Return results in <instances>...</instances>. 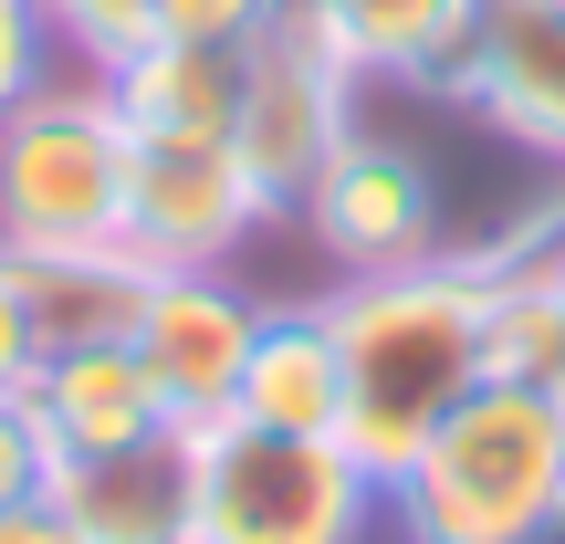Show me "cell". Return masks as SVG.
Masks as SVG:
<instances>
[{"label": "cell", "instance_id": "obj_15", "mask_svg": "<svg viewBox=\"0 0 565 544\" xmlns=\"http://www.w3.org/2000/svg\"><path fill=\"white\" fill-rule=\"evenodd\" d=\"M32 377V324H21V282H11V263H0V398Z\"/></svg>", "mask_w": 565, "mask_h": 544}, {"label": "cell", "instance_id": "obj_6", "mask_svg": "<svg viewBox=\"0 0 565 544\" xmlns=\"http://www.w3.org/2000/svg\"><path fill=\"white\" fill-rule=\"evenodd\" d=\"M252 335H263V314H252L242 294H221L210 273H147L137 324H126V345L147 356V377H158V398L179 408V429L231 419L242 366H252Z\"/></svg>", "mask_w": 565, "mask_h": 544}, {"label": "cell", "instance_id": "obj_16", "mask_svg": "<svg viewBox=\"0 0 565 544\" xmlns=\"http://www.w3.org/2000/svg\"><path fill=\"white\" fill-rule=\"evenodd\" d=\"M21 63H32V32H21V0H0V105L21 95Z\"/></svg>", "mask_w": 565, "mask_h": 544}, {"label": "cell", "instance_id": "obj_14", "mask_svg": "<svg viewBox=\"0 0 565 544\" xmlns=\"http://www.w3.org/2000/svg\"><path fill=\"white\" fill-rule=\"evenodd\" d=\"M53 482V440H42V419H32V398H0V503H21V492H42Z\"/></svg>", "mask_w": 565, "mask_h": 544}, {"label": "cell", "instance_id": "obj_9", "mask_svg": "<svg viewBox=\"0 0 565 544\" xmlns=\"http://www.w3.org/2000/svg\"><path fill=\"white\" fill-rule=\"evenodd\" d=\"M189 492H200V450L189 429L95 450V461H53V503L95 544H189Z\"/></svg>", "mask_w": 565, "mask_h": 544}, {"label": "cell", "instance_id": "obj_12", "mask_svg": "<svg viewBox=\"0 0 565 544\" xmlns=\"http://www.w3.org/2000/svg\"><path fill=\"white\" fill-rule=\"evenodd\" d=\"M335 63H429L471 42V0H294Z\"/></svg>", "mask_w": 565, "mask_h": 544}, {"label": "cell", "instance_id": "obj_4", "mask_svg": "<svg viewBox=\"0 0 565 544\" xmlns=\"http://www.w3.org/2000/svg\"><path fill=\"white\" fill-rule=\"evenodd\" d=\"M137 126L95 105H21L0 126V242L11 252H105L126 242Z\"/></svg>", "mask_w": 565, "mask_h": 544}, {"label": "cell", "instance_id": "obj_13", "mask_svg": "<svg viewBox=\"0 0 565 544\" xmlns=\"http://www.w3.org/2000/svg\"><path fill=\"white\" fill-rule=\"evenodd\" d=\"M273 0H158V42H221V53H242L252 32H263Z\"/></svg>", "mask_w": 565, "mask_h": 544}, {"label": "cell", "instance_id": "obj_17", "mask_svg": "<svg viewBox=\"0 0 565 544\" xmlns=\"http://www.w3.org/2000/svg\"><path fill=\"white\" fill-rule=\"evenodd\" d=\"M534 11H565V0H534Z\"/></svg>", "mask_w": 565, "mask_h": 544}, {"label": "cell", "instance_id": "obj_11", "mask_svg": "<svg viewBox=\"0 0 565 544\" xmlns=\"http://www.w3.org/2000/svg\"><path fill=\"white\" fill-rule=\"evenodd\" d=\"M471 84L492 95V116H513L524 137L565 147V11L513 0V11L471 21Z\"/></svg>", "mask_w": 565, "mask_h": 544}, {"label": "cell", "instance_id": "obj_18", "mask_svg": "<svg viewBox=\"0 0 565 544\" xmlns=\"http://www.w3.org/2000/svg\"><path fill=\"white\" fill-rule=\"evenodd\" d=\"M555 282H565V252H555Z\"/></svg>", "mask_w": 565, "mask_h": 544}, {"label": "cell", "instance_id": "obj_8", "mask_svg": "<svg viewBox=\"0 0 565 544\" xmlns=\"http://www.w3.org/2000/svg\"><path fill=\"white\" fill-rule=\"evenodd\" d=\"M303 210H315V242L356 282L366 273H408L429 252V179L408 158H387V147H335L315 168V189H303Z\"/></svg>", "mask_w": 565, "mask_h": 544}, {"label": "cell", "instance_id": "obj_5", "mask_svg": "<svg viewBox=\"0 0 565 544\" xmlns=\"http://www.w3.org/2000/svg\"><path fill=\"white\" fill-rule=\"evenodd\" d=\"M263 189H252L242 147L231 137H137L126 168V252L147 273H200L263 221Z\"/></svg>", "mask_w": 565, "mask_h": 544}, {"label": "cell", "instance_id": "obj_1", "mask_svg": "<svg viewBox=\"0 0 565 544\" xmlns=\"http://www.w3.org/2000/svg\"><path fill=\"white\" fill-rule=\"evenodd\" d=\"M324 335L345 366L335 450L387 492L429 450V429L482 387V273H366L324 303Z\"/></svg>", "mask_w": 565, "mask_h": 544}, {"label": "cell", "instance_id": "obj_3", "mask_svg": "<svg viewBox=\"0 0 565 544\" xmlns=\"http://www.w3.org/2000/svg\"><path fill=\"white\" fill-rule=\"evenodd\" d=\"M189 450H200L189 544H366L377 482L335 440L210 419V429H189Z\"/></svg>", "mask_w": 565, "mask_h": 544}, {"label": "cell", "instance_id": "obj_7", "mask_svg": "<svg viewBox=\"0 0 565 544\" xmlns=\"http://www.w3.org/2000/svg\"><path fill=\"white\" fill-rule=\"evenodd\" d=\"M21 398H32L53 461H95V450H126V440L179 429V408L158 398V377H147V356H137L126 335H95V345L42 356L32 377H21Z\"/></svg>", "mask_w": 565, "mask_h": 544}, {"label": "cell", "instance_id": "obj_10", "mask_svg": "<svg viewBox=\"0 0 565 544\" xmlns=\"http://www.w3.org/2000/svg\"><path fill=\"white\" fill-rule=\"evenodd\" d=\"M335 408H345V366H335V335H324V314H263L231 419H252V429H303V440H335Z\"/></svg>", "mask_w": 565, "mask_h": 544}, {"label": "cell", "instance_id": "obj_2", "mask_svg": "<svg viewBox=\"0 0 565 544\" xmlns=\"http://www.w3.org/2000/svg\"><path fill=\"white\" fill-rule=\"evenodd\" d=\"M419 544H555L565 513V398L482 377L429 450L387 482Z\"/></svg>", "mask_w": 565, "mask_h": 544}]
</instances>
